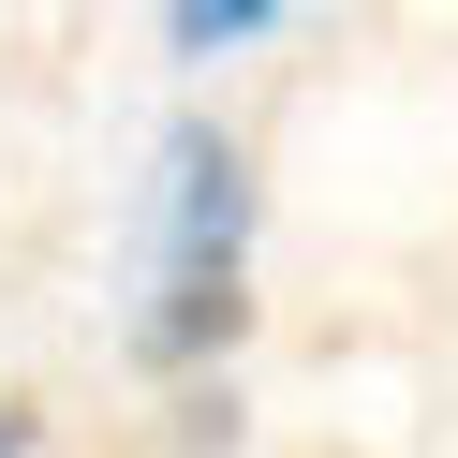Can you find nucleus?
<instances>
[{
	"mask_svg": "<svg viewBox=\"0 0 458 458\" xmlns=\"http://www.w3.org/2000/svg\"><path fill=\"white\" fill-rule=\"evenodd\" d=\"M251 30H281V0H178V15H163L178 60H222V45H251Z\"/></svg>",
	"mask_w": 458,
	"mask_h": 458,
	"instance_id": "7ed1b4c3",
	"label": "nucleus"
},
{
	"mask_svg": "<svg viewBox=\"0 0 458 458\" xmlns=\"http://www.w3.org/2000/svg\"><path fill=\"white\" fill-rule=\"evenodd\" d=\"M237 326H251V281L237 267H163V296L133 310V355H148V369H208Z\"/></svg>",
	"mask_w": 458,
	"mask_h": 458,
	"instance_id": "f03ea898",
	"label": "nucleus"
},
{
	"mask_svg": "<svg viewBox=\"0 0 458 458\" xmlns=\"http://www.w3.org/2000/svg\"><path fill=\"white\" fill-rule=\"evenodd\" d=\"M0 458H30V399H0Z\"/></svg>",
	"mask_w": 458,
	"mask_h": 458,
	"instance_id": "20e7f679",
	"label": "nucleus"
},
{
	"mask_svg": "<svg viewBox=\"0 0 458 458\" xmlns=\"http://www.w3.org/2000/svg\"><path fill=\"white\" fill-rule=\"evenodd\" d=\"M237 237H251L237 133H163V267H237Z\"/></svg>",
	"mask_w": 458,
	"mask_h": 458,
	"instance_id": "f257e3e1",
	"label": "nucleus"
}]
</instances>
